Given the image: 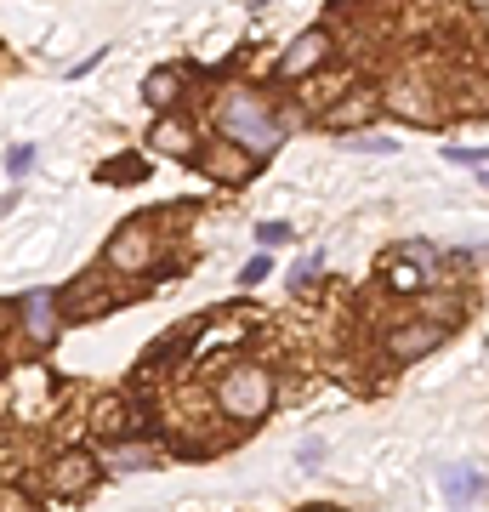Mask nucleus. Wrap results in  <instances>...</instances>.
Segmentation results:
<instances>
[{
	"mask_svg": "<svg viewBox=\"0 0 489 512\" xmlns=\"http://www.w3.org/2000/svg\"><path fill=\"white\" fill-rule=\"evenodd\" d=\"M211 126H217L222 143L245 148L256 165L273 160V154L285 148V137H290L285 114L273 109V97L262 92V86H245V80H234V86H222L217 92V103H211Z\"/></svg>",
	"mask_w": 489,
	"mask_h": 512,
	"instance_id": "nucleus-1",
	"label": "nucleus"
},
{
	"mask_svg": "<svg viewBox=\"0 0 489 512\" xmlns=\"http://www.w3.org/2000/svg\"><path fill=\"white\" fill-rule=\"evenodd\" d=\"M273 399H279V382H273V370L262 365V359H228V365H217V376H211V404H217V416H228L234 427L268 421Z\"/></svg>",
	"mask_w": 489,
	"mask_h": 512,
	"instance_id": "nucleus-2",
	"label": "nucleus"
},
{
	"mask_svg": "<svg viewBox=\"0 0 489 512\" xmlns=\"http://www.w3.org/2000/svg\"><path fill=\"white\" fill-rule=\"evenodd\" d=\"M381 109L393 114V120H404V126H421L433 131L450 120V103H444V86H438L427 69H393L387 80H381Z\"/></svg>",
	"mask_w": 489,
	"mask_h": 512,
	"instance_id": "nucleus-3",
	"label": "nucleus"
},
{
	"mask_svg": "<svg viewBox=\"0 0 489 512\" xmlns=\"http://www.w3.org/2000/svg\"><path fill=\"white\" fill-rule=\"evenodd\" d=\"M336 46H342V35H336L330 23H308V29L279 52L273 80H279V86H302V80H313V74H325L330 63H336Z\"/></svg>",
	"mask_w": 489,
	"mask_h": 512,
	"instance_id": "nucleus-4",
	"label": "nucleus"
},
{
	"mask_svg": "<svg viewBox=\"0 0 489 512\" xmlns=\"http://www.w3.org/2000/svg\"><path fill=\"white\" fill-rule=\"evenodd\" d=\"M154 256H160V234H154V217H131L120 222L103 245V268L109 274H126V279H143L154 274Z\"/></svg>",
	"mask_w": 489,
	"mask_h": 512,
	"instance_id": "nucleus-5",
	"label": "nucleus"
},
{
	"mask_svg": "<svg viewBox=\"0 0 489 512\" xmlns=\"http://www.w3.org/2000/svg\"><path fill=\"white\" fill-rule=\"evenodd\" d=\"M444 342H450V330L427 325V319H416V313H404V319H387V325H381V359H387V365H416V359H433Z\"/></svg>",
	"mask_w": 489,
	"mask_h": 512,
	"instance_id": "nucleus-6",
	"label": "nucleus"
},
{
	"mask_svg": "<svg viewBox=\"0 0 489 512\" xmlns=\"http://www.w3.org/2000/svg\"><path fill=\"white\" fill-rule=\"evenodd\" d=\"M97 478H103L97 450H57V456L40 467V484H46L52 501H80V495L97 490Z\"/></svg>",
	"mask_w": 489,
	"mask_h": 512,
	"instance_id": "nucleus-7",
	"label": "nucleus"
},
{
	"mask_svg": "<svg viewBox=\"0 0 489 512\" xmlns=\"http://www.w3.org/2000/svg\"><path fill=\"white\" fill-rule=\"evenodd\" d=\"M376 114H387V109H381V86H376V80H359L347 97H336L330 109L313 114V126L336 131V137H364V131L376 126Z\"/></svg>",
	"mask_w": 489,
	"mask_h": 512,
	"instance_id": "nucleus-8",
	"label": "nucleus"
},
{
	"mask_svg": "<svg viewBox=\"0 0 489 512\" xmlns=\"http://www.w3.org/2000/svg\"><path fill=\"white\" fill-rule=\"evenodd\" d=\"M194 171H200L205 183H217V188H245L256 177V171H262V165L251 160V154H245V148H234V143H222V137H205L200 143V154H194Z\"/></svg>",
	"mask_w": 489,
	"mask_h": 512,
	"instance_id": "nucleus-9",
	"label": "nucleus"
},
{
	"mask_svg": "<svg viewBox=\"0 0 489 512\" xmlns=\"http://www.w3.org/2000/svg\"><path fill=\"white\" fill-rule=\"evenodd\" d=\"M12 313H18V330L35 342V348H52L57 330H63V308H57V296L40 285V291H23L18 302H12Z\"/></svg>",
	"mask_w": 489,
	"mask_h": 512,
	"instance_id": "nucleus-10",
	"label": "nucleus"
},
{
	"mask_svg": "<svg viewBox=\"0 0 489 512\" xmlns=\"http://www.w3.org/2000/svg\"><path fill=\"white\" fill-rule=\"evenodd\" d=\"M103 473H148V467H165V444L160 439H114L97 450Z\"/></svg>",
	"mask_w": 489,
	"mask_h": 512,
	"instance_id": "nucleus-11",
	"label": "nucleus"
},
{
	"mask_svg": "<svg viewBox=\"0 0 489 512\" xmlns=\"http://www.w3.org/2000/svg\"><path fill=\"white\" fill-rule=\"evenodd\" d=\"M182 97H188V69L182 63H160V69L143 74V103L154 114H182Z\"/></svg>",
	"mask_w": 489,
	"mask_h": 512,
	"instance_id": "nucleus-12",
	"label": "nucleus"
},
{
	"mask_svg": "<svg viewBox=\"0 0 489 512\" xmlns=\"http://www.w3.org/2000/svg\"><path fill=\"white\" fill-rule=\"evenodd\" d=\"M148 148H160V154H171V160H194V154H200V131H194L188 114H154Z\"/></svg>",
	"mask_w": 489,
	"mask_h": 512,
	"instance_id": "nucleus-13",
	"label": "nucleus"
},
{
	"mask_svg": "<svg viewBox=\"0 0 489 512\" xmlns=\"http://www.w3.org/2000/svg\"><path fill=\"white\" fill-rule=\"evenodd\" d=\"M410 313L427 319V325H444L455 336V325L467 319V302H461V291H450V285H433V291H421L416 302H410Z\"/></svg>",
	"mask_w": 489,
	"mask_h": 512,
	"instance_id": "nucleus-14",
	"label": "nucleus"
},
{
	"mask_svg": "<svg viewBox=\"0 0 489 512\" xmlns=\"http://www.w3.org/2000/svg\"><path fill=\"white\" fill-rule=\"evenodd\" d=\"M57 308H63V319H80V313H91V308H97V313L120 308V296H109V291H103V279H97V274H86L80 285H74V291H63V296H57Z\"/></svg>",
	"mask_w": 489,
	"mask_h": 512,
	"instance_id": "nucleus-15",
	"label": "nucleus"
},
{
	"mask_svg": "<svg viewBox=\"0 0 489 512\" xmlns=\"http://www.w3.org/2000/svg\"><path fill=\"white\" fill-rule=\"evenodd\" d=\"M194 336H200V319H188V325H177L171 336H160V342H154V348H148L143 359H137V370H165V365H171V359H177L182 348H194Z\"/></svg>",
	"mask_w": 489,
	"mask_h": 512,
	"instance_id": "nucleus-16",
	"label": "nucleus"
},
{
	"mask_svg": "<svg viewBox=\"0 0 489 512\" xmlns=\"http://www.w3.org/2000/svg\"><path fill=\"white\" fill-rule=\"evenodd\" d=\"M353 86H359V69H330V74H319V80H313V114L330 109V103H336V97H347Z\"/></svg>",
	"mask_w": 489,
	"mask_h": 512,
	"instance_id": "nucleus-17",
	"label": "nucleus"
},
{
	"mask_svg": "<svg viewBox=\"0 0 489 512\" xmlns=\"http://www.w3.org/2000/svg\"><path fill=\"white\" fill-rule=\"evenodd\" d=\"M256 251H262V256H268V251H279V245H290V239H296V228H290V222H256Z\"/></svg>",
	"mask_w": 489,
	"mask_h": 512,
	"instance_id": "nucleus-18",
	"label": "nucleus"
},
{
	"mask_svg": "<svg viewBox=\"0 0 489 512\" xmlns=\"http://www.w3.org/2000/svg\"><path fill=\"white\" fill-rule=\"evenodd\" d=\"M0 512H46L35 501V490H23V484H0Z\"/></svg>",
	"mask_w": 489,
	"mask_h": 512,
	"instance_id": "nucleus-19",
	"label": "nucleus"
},
{
	"mask_svg": "<svg viewBox=\"0 0 489 512\" xmlns=\"http://www.w3.org/2000/svg\"><path fill=\"white\" fill-rule=\"evenodd\" d=\"M444 160H450V165H478V171H489V148H461V143H444Z\"/></svg>",
	"mask_w": 489,
	"mask_h": 512,
	"instance_id": "nucleus-20",
	"label": "nucleus"
},
{
	"mask_svg": "<svg viewBox=\"0 0 489 512\" xmlns=\"http://www.w3.org/2000/svg\"><path fill=\"white\" fill-rule=\"evenodd\" d=\"M29 165H35V143H12L6 148V177H23Z\"/></svg>",
	"mask_w": 489,
	"mask_h": 512,
	"instance_id": "nucleus-21",
	"label": "nucleus"
},
{
	"mask_svg": "<svg viewBox=\"0 0 489 512\" xmlns=\"http://www.w3.org/2000/svg\"><path fill=\"white\" fill-rule=\"evenodd\" d=\"M262 279H268V256H251L245 274H239V285H262Z\"/></svg>",
	"mask_w": 489,
	"mask_h": 512,
	"instance_id": "nucleus-22",
	"label": "nucleus"
},
{
	"mask_svg": "<svg viewBox=\"0 0 489 512\" xmlns=\"http://www.w3.org/2000/svg\"><path fill=\"white\" fill-rule=\"evenodd\" d=\"M137 171L148 177V165H143V160H114V165H103V177H137Z\"/></svg>",
	"mask_w": 489,
	"mask_h": 512,
	"instance_id": "nucleus-23",
	"label": "nucleus"
},
{
	"mask_svg": "<svg viewBox=\"0 0 489 512\" xmlns=\"http://www.w3.org/2000/svg\"><path fill=\"white\" fill-rule=\"evenodd\" d=\"M353 148H370V154H399V143H393V137H370V131H364Z\"/></svg>",
	"mask_w": 489,
	"mask_h": 512,
	"instance_id": "nucleus-24",
	"label": "nucleus"
},
{
	"mask_svg": "<svg viewBox=\"0 0 489 512\" xmlns=\"http://www.w3.org/2000/svg\"><path fill=\"white\" fill-rule=\"evenodd\" d=\"M296 456H302V467H319V456H325V439H302V450H296Z\"/></svg>",
	"mask_w": 489,
	"mask_h": 512,
	"instance_id": "nucleus-25",
	"label": "nucleus"
},
{
	"mask_svg": "<svg viewBox=\"0 0 489 512\" xmlns=\"http://www.w3.org/2000/svg\"><path fill=\"white\" fill-rule=\"evenodd\" d=\"M97 63H103V52H91L86 63H74V69H69V80H80V74H91V69H97Z\"/></svg>",
	"mask_w": 489,
	"mask_h": 512,
	"instance_id": "nucleus-26",
	"label": "nucleus"
},
{
	"mask_svg": "<svg viewBox=\"0 0 489 512\" xmlns=\"http://www.w3.org/2000/svg\"><path fill=\"white\" fill-rule=\"evenodd\" d=\"M302 512H347V507H336V501H313V507H302Z\"/></svg>",
	"mask_w": 489,
	"mask_h": 512,
	"instance_id": "nucleus-27",
	"label": "nucleus"
},
{
	"mask_svg": "<svg viewBox=\"0 0 489 512\" xmlns=\"http://www.w3.org/2000/svg\"><path fill=\"white\" fill-rule=\"evenodd\" d=\"M12 205H18V188H6V200H0V217H6V211H12Z\"/></svg>",
	"mask_w": 489,
	"mask_h": 512,
	"instance_id": "nucleus-28",
	"label": "nucleus"
},
{
	"mask_svg": "<svg viewBox=\"0 0 489 512\" xmlns=\"http://www.w3.org/2000/svg\"><path fill=\"white\" fill-rule=\"evenodd\" d=\"M478 188H489V171H484V177H478Z\"/></svg>",
	"mask_w": 489,
	"mask_h": 512,
	"instance_id": "nucleus-29",
	"label": "nucleus"
},
{
	"mask_svg": "<svg viewBox=\"0 0 489 512\" xmlns=\"http://www.w3.org/2000/svg\"><path fill=\"white\" fill-rule=\"evenodd\" d=\"M484 23H489V12H484ZM484 46H489V29H484Z\"/></svg>",
	"mask_w": 489,
	"mask_h": 512,
	"instance_id": "nucleus-30",
	"label": "nucleus"
}]
</instances>
